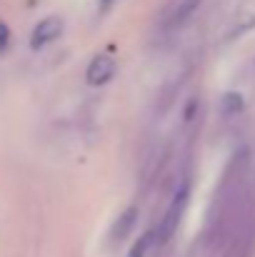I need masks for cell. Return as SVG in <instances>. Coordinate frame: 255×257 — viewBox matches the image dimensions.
I'll return each instance as SVG.
<instances>
[{
    "label": "cell",
    "mask_w": 255,
    "mask_h": 257,
    "mask_svg": "<svg viewBox=\"0 0 255 257\" xmlns=\"http://www.w3.org/2000/svg\"><path fill=\"white\" fill-rule=\"evenodd\" d=\"M63 33V20L60 18H45L35 25L33 30V38H30V45L38 50V48H45L48 43H53L58 35Z\"/></svg>",
    "instance_id": "obj_1"
},
{
    "label": "cell",
    "mask_w": 255,
    "mask_h": 257,
    "mask_svg": "<svg viewBox=\"0 0 255 257\" xmlns=\"http://www.w3.org/2000/svg\"><path fill=\"white\" fill-rule=\"evenodd\" d=\"M115 75V63H113V58H108V55H100V58H95L93 63H90V68H88V85H105L110 78Z\"/></svg>",
    "instance_id": "obj_2"
},
{
    "label": "cell",
    "mask_w": 255,
    "mask_h": 257,
    "mask_svg": "<svg viewBox=\"0 0 255 257\" xmlns=\"http://www.w3.org/2000/svg\"><path fill=\"white\" fill-rule=\"evenodd\" d=\"M185 195H188V187H183V192H180V195L173 200L168 215H165V220H163V237H168L170 230L175 227V220L180 217V212H183V205H185Z\"/></svg>",
    "instance_id": "obj_3"
},
{
    "label": "cell",
    "mask_w": 255,
    "mask_h": 257,
    "mask_svg": "<svg viewBox=\"0 0 255 257\" xmlns=\"http://www.w3.org/2000/svg\"><path fill=\"white\" fill-rule=\"evenodd\" d=\"M150 240H153V235H145L135 247H133V252H130V257H145V252H148V247H150Z\"/></svg>",
    "instance_id": "obj_4"
},
{
    "label": "cell",
    "mask_w": 255,
    "mask_h": 257,
    "mask_svg": "<svg viewBox=\"0 0 255 257\" xmlns=\"http://www.w3.org/2000/svg\"><path fill=\"white\" fill-rule=\"evenodd\" d=\"M103 3H113V0H103Z\"/></svg>",
    "instance_id": "obj_5"
}]
</instances>
